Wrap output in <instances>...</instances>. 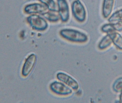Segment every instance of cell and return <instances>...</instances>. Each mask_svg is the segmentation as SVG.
<instances>
[{
  "label": "cell",
  "mask_w": 122,
  "mask_h": 103,
  "mask_svg": "<svg viewBox=\"0 0 122 103\" xmlns=\"http://www.w3.org/2000/svg\"><path fill=\"white\" fill-rule=\"evenodd\" d=\"M112 39L113 43L117 48L122 50V36L115 31L107 34Z\"/></svg>",
  "instance_id": "obj_10"
},
{
  "label": "cell",
  "mask_w": 122,
  "mask_h": 103,
  "mask_svg": "<svg viewBox=\"0 0 122 103\" xmlns=\"http://www.w3.org/2000/svg\"><path fill=\"white\" fill-rule=\"evenodd\" d=\"M52 11H47L43 15L44 18L49 21L53 23L58 22L60 18L59 15L54 13Z\"/></svg>",
  "instance_id": "obj_13"
},
{
  "label": "cell",
  "mask_w": 122,
  "mask_h": 103,
  "mask_svg": "<svg viewBox=\"0 0 122 103\" xmlns=\"http://www.w3.org/2000/svg\"><path fill=\"white\" fill-rule=\"evenodd\" d=\"M108 21L111 23L122 21V9L113 14L108 19Z\"/></svg>",
  "instance_id": "obj_14"
},
{
  "label": "cell",
  "mask_w": 122,
  "mask_h": 103,
  "mask_svg": "<svg viewBox=\"0 0 122 103\" xmlns=\"http://www.w3.org/2000/svg\"><path fill=\"white\" fill-rule=\"evenodd\" d=\"M115 0H103L102 6L103 16L107 18L111 14L113 8Z\"/></svg>",
  "instance_id": "obj_9"
},
{
  "label": "cell",
  "mask_w": 122,
  "mask_h": 103,
  "mask_svg": "<svg viewBox=\"0 0 122 103\" xmlns=\"http://www.w3.org/2000/svg\"><path fill=\"white\" fill-rule=\"evenodd\" d=\"M71 10L73 15L76 21L80 23L85 21L86 18V10L80 0H75L73 2Z\"/></svg>",
  "instance_id": "obj_3"
},
{
  "label": "cell",
  "mask_w": 122,
  "mask_h": 103,
  "mask_svg": "<svg viewBox=\"0 0 122 103\" xmlns=\"http://www.w3.org/2000/svg\"><path fill=\"white\" fill-rule=\"evenodd\" d=\"M60 36L67 41L76 43H84L88 41L87 36L82 32L71 28H65L60 31Z\"/></svg>",
  "instance_id": "obj_1"
},
{
  "label": "cell",
  "mask_w": 122,
  "mask_h": 103,
  "mask_svg": "<svg viewBox=\"0 0 122 103\" xmlns=\"http://www.w3.org/2000/svg\"><path fill=\"white\" fill-rule=\"evenodd\" d=\"M48 8L43 4L33 3L25 6L24 11L29 14H39L43 15L47 12Z\"/></svg>",
  "instance_id": "obj_6"
},
{
  "label": "cell",
  "mask_w": 122,
  "mask_h": 103,
  "mask_svg": "<svg viewBox=\"0 0 122 103\" xmlns=\"http://www.w3.org/2000/svg\"><path fill=\"white\" fill-rule=\"evenodd\" d=\"M112 41L110 36L107 34L103 37L99 42L98 48L100 50L106 49L111 46L112 43Z\"/></svg>",
  "instance_id": "obj_11"
},
{
  "label": "cell",
  "mask_w": 122,
  "mask_h": 103,
  "mask_svg": "<svg viewBox=\"0 0 122 103\" xmlns=\"http://www.w3.org/2000/svg\"><path fill=\"white\" fill-rule=\"evenodd\" d=\"M37 56L34 53H32L28 56L25 59L22 69V75L26 77L32 71L36 63Z\"/></svg>",
  "instance_id": "obj_8"
},
{
  "label": "cell",
  "mask_w": 122,
  "mask_h": 103,
  "mask_svg": "<svg viewBox=\"0 0 122 103\" xmlns=\"http://www.w3.org/2000/svg\"><path fill=\"white\" fill-rule=\"evenodd\" d=\"M120 101L121 103H122V91L121 92L120 96Z\"/></svg>",
  "instance_id": "obj_18"
},
{
  "label": "cell",
  "mask_w": 122,
  "mask_h": 103,
  "mask_svg": "<svg viewBox=\"0 0 122 103\" xmlns=\"http://www.w3.org/2000/svg\"><path fill=\"white\" fill-rule=\"evenodd\" d=\"M26 20L30 27L36 31H44L48 27V24L47 21L39 15L31 14L27 17Z\"/></svg>",
  "instance_id": "obj_2"
},
{
  "label": "cell",
  "mask_w": 122,
  "mask_h": 103,
  "mask_svg": "<svg viewBox=\"0 0 122 103\" xmlns=\"http://www.w3.org/2000/svg\"><path fill=\"white\" fill-rule=\"evenodd\" d=\"M56 77L58 80L65 84L73 90H77L79 88L78 82L74 78L66 73L58 72L56 75Z\"/></svg>",
  "instance_id": "obj_7"
},
{
  "label": "cell",
  "mask_w": 122,
  "mask_h": 103,
  "mask_svg": "<svg viewBox=\"0 0 122 103\" xmlns=\"http://www.w3.org/2000/svg\"><path fill=\"white\" fill-rule=\"evenodd\" d=\"M50 89L55 94L61 96H67L72 93V90L68 86L62 82L55 81L50 85Z\"/></svg>",
  "instance_id": "obj_4"
},
{
  "label": "cell",
  "mask_w": 122,
  "mask_h": 103,
  "mask_svg": "<svg viewBox=\"0 0 122 103\" xmlns=\"http://www.w3.org/2000/svg\"><path fill=\"white\" fill-rule=\"evenodd\" d=\"M39 1L45 5L50 11L54 12L58 11L57 6L54 0H39Z\"/></svg>",
  "instance_id": "obj_12"
},
{
  "label": "cell",
  "mask_w": 122,
  "mask_h": 103,
  "mask_svg": "<svg viewBox=\"0 0 122 103\" xmlns=\"http://www.w3.org/2000/svg\"><path fill=\"white\" fill-rule=\"evenodd\" d=\"M113 90L116 93H120L122 91V77L116 79L112 85Z\"/></svg>",
  "instance_id": "obj_15"
},
{
  "label": "cell",
  "mask_w": 122,
  "mask_h": 103,
  "mask_svg": "<svg viewBox=\"0 0 122 103\" xmlns=\"http://www.w3.org/2000/svg\"><path fill=\"white\" fill-rule=\"evenodd\" d=\"M58 11L61 21L67 22L70 19V9L66 0H57Z\"/></svg>",
  "instance_id": "obj_5"
},
{
  "label": "cell",
  "mask_w": 122,
  "mask_h": 103,
  "mask_svg": "<svg viewBox=\"0 0 122 103\" xmlns=\"http://www.w3.org/2000/svg\"><path fill=\"white\" fill-rule=\"evenodd\" d=\"M115 31H122V21H118L115 23H113Z\"/></svg>",
  "instance_id": "obj_17"
},
{
  "label": "cell",
  "mask_w": 122,
  "mask_h": 103,
  "mask_svg": "<svg viewBox=\"0 0 122 103\" xmlns=\"http://www.w3.org/2000/svg\"><path fill=\"white\" fill-rule=\"evenodd\" d=\"M101 30L102 32L107 34L115 31L113 23L106 24L103 25L101 27Z\"/></svg>",
  "instance_id": "obj_16"
}]
</instances>
